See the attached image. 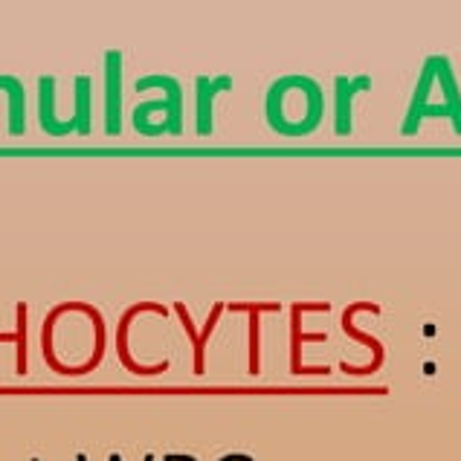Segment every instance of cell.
<instances>
[{
    "instance_id": "7a4b0ae2",
    "label": "cell",
    "mask_w": 461,
    "mask_h": 461,
    "mask_svg": "<svg viewBox=\"0 0 461 461\" xmlns=\"http://www.w3.org/2000/svg\"><path fill=\"white\" fill-rule=\"evenodd\" d=\"M194 128L201 137L212 134V102L218 94L232 87V78L230 76H218V78H206V76H197L194 78Z\"/></svg>"
},
{
    "instance_id": "52a82bcc",
    "label": "cell",
    "mask_w": 461,
    "mask_h": 461,
    "mask_svg": "<svg viewBox=\"0 0 461 461\" xmlns=\"http://www.w3.org/2000/svg\"><path fill=\"white\" fill-rule=\"evenodd\" d=\"M249 322H253V325H249V342H253V348H249V357H253V368H249V372H258V368H256V363H258V320L253 316Z\"/></svg>"
},
{
    "instance_id": "5b68a950",
    "label": "cell",
    "mask_w": 461,
    "mask_h": 461,
    "mask_svg": "<svg viewBox=\"0 0 461 461\" xmlns=\"http://www.w3.org/2000/svg\"><path fill=\"white\" fill-rule=\"evenodd\" d=\"M221 311H223V305H215V308H212V316H209L206 328H203V331L197 334V339H194V372H197V375H203V342H206L209 331H212V328H215Z\"/></svg>"
},
{
    "instance_id": "3957f363",
    "label": "cell",
    "mask_w": 461,
    "mask_h": 461,
    "mask_svg": "<svg viewBox=\"0 0 461 461\" xmlns=\"http://www.w3.org/2000/svg\"><path fill=\"white\" fill-rule=\"evenodd\" d=\"M372 87V78L360 76V78H346L337 76L334 78V128L337 134H351V99L363 94V90Z\"/></svg>"
},
{
    "instance_id": "277c9868",
    "label": "cell",
    "mask_w": 461,
    "mask_h": 461,
    "mask_svg": "<svg viewBox=\"0 0 461 461\" xmlns=\"http://www.w3.org/2000/svg\"><path fill=\"white\" fill-rule=\"evenodd\" d=\"M73 85H76V116L61 122L52 137H64L70 131H78L82 137L90 134V87H94V82H90V76H76Z\"/></svg>"
},
{
    "instance_id": "8992f818",
    "label": "cell",
    "mask_w": 461,
    "mask_h": 461,
    "mask_svg": "<svg viewBox=\"0 0 461 461\" xmlns=\"http://www.w3.org/2000/svg\"><path fill=\"white\" fill-rule=\"evenodd\" d=\"M23 339H26V305H18V372H26V354H23Z\"/></svg>"
},
{
    "instance_id": "6da1fadb",
    "label": "cell",
    "mask_w": 461,
    "mask_h": 461,
    "mask_svg": "<svg viewBox=\"0 0 461 461\" xmlns=\"http://www.w3.org/2000/svg\"><path fill=\"white\" fill-rule=\"evenodd\" d=\"M104 82H108V99H104V131L116 137L122 131V52L108 50L104 52Z\"/></svg>"
}]
</instances>
